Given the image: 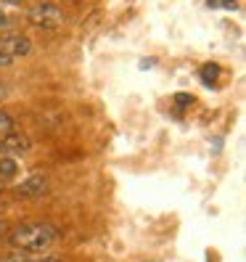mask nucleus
<instances>
[{"instance_id": "obj_1", "label": "nucleus", "mask_w": 246, "mask_h": 262, "mask_svg": "<svg viewBox=\"0 0 246 262\" xmlns=\"http://www.w3.org/2000/svg\"><path fill=\"white\" fill-rule=\"evenodd\" d=\"M58 238V230L48 223H27L16 225L11 230V246H16L19 252H42Z\"/></svg>"}, {"instance_id": "obj_2", "label": "nucleus", "mask_w": 246, "mask_h": 262, "mask_svg": "<svg viewBox=\"0 0 246 262\" xmlns=\"http://www.w3.org/2000/svg\"><path fill=\"white\" fill-rule=\"evenodd\" d=\"M29 24H35L37 29H58L61 21H64V11L53 3H37L29 8L27 13Z\"/></svg>"}, {"instance_id": "obj_3", "label": "nucleus", "mask_w": 246, "mask_h": 262, "mask_svg": "<svg viewBox=\"0 0 246 262\" xmlns=\"http://www.w3.org/2000/svg\"><path fill=\"white\" fill-rule=\"evenodd\" d=\"M0 51L8 53L11 58H16V56H27L29 51H32V42H29L24 35H6L3 40H0Z\"/></svg>"}, {"instance_id": "obj_4", "label": "nucleus", "mask_w": 246, "mask_h": 262, "mask_svg": "<svg viewBox=\"0 0 246 262\" xmlns=\"http://www.w3.org/2000/svg\"><path fill=\"white\" fill-rule=\"evenodd\" d=\"M45 188H48V180H45L42 175H29L24 183H19L16 193L24 196V199H35V196H42Z\"/></svg>"}, {"instance_id": "obj_5", "label": "nucleus", "mask_w": 246, "mask_h": 262, "mask_svg": "<svg viewBox=\"0 0 246 262\" xmlns=\"http://www.w3.org/2000/svg\"><path fill=\"white\" fill-rule=\"evenodd\" d=\"M0 146H3V151H6V154H21V151H27V148H29V141H27L24 135L11 133V135H6V138H3V143H0Z\"/></svg>"}, {"instance_id": "obj_6", "label": "nucleus", "mask_w": 246, "mask_h": 262, "mask_svg": "<svg viewBox=\"0 0 246 262\" xmlns=\"http://www.w3.org/2000/svg\"><path fill=\"white\" fill-rule=\"evenodd\" d=\"M16 175V162L11 157H0V178H13Z\"/></svg>"}, {"instance_id": "obj_7", "label": "nucleus", "mask_w": 246, "mask_h": 262, "mask_svg": "<svg viewBox=\"0 0 246 262\" xmlns=\"http://www.w3.org/2000/svg\"><path fill=\"white\" fill-rule=\"evenodd\" d=\"M11 133H13V117L8 112H0V141Z\"/></svg>"}, {"instance_id": "obj_8", "label": "nucleus", "mask_w": 246, "mask_h": 262, "mask_svg": "<svg viewBox=\"0 0 246 262\" xmlns=\"http://www.w3.org/2000/svg\"><path fill=\"white\" fill-rule=\"evenodd\" d=\"M3 24H8V16H6V3L0 0V27H3Z\"/></svg>"}, {"instance_id": "obj_9", "label": "nucleus", "mask_w": 246, "mask_h": 262, "mask_svg": "<svg viewBox=\"0 0 246 262\" xmlns=\"http://www.w3.org/2000/svg\"><path fill=\"white\" fill-rule=\"evenodd\" d=\"M3 262H29V259H27L24 254H11V257H6Z\"/></svg>"}, {"instance_id": "obj_10", "label": "nucleus", "mask_w": 246, "mask_h": 262, "mask_svg": "<svg viewBox=\"0 0 246 262\" xmlns=\"http://www.w3.org/2000/svg\"><path fill=\"white\" fill-rule=\"evenodd\" d=\"M11 61H13V58H11L8 53H3V51H0V67H11Z\"/></svg>"}, {"instance_id": "obj_11", "label": "nucleus", "mask_w": 246, "mask_h": 262, "mask_svg": "<svg viewBox=\"0 0 246 262\" xmlns=\"http://www.w3.org/2000/svg\"><path fill=\"white\" fill-rule=\"evenodd\" d=\"M204 74H217V67H207ZM209 80H212V77H207V82H209Z\"/></svg>"}, {"instance_id": "obj_12", "label": "nucleus", "mask_w": 246, "mask_h": 262, "mask_svg": "<svg viewBox=\"0 0 246 262\" xmlns=\"http://www.w3.org/2000/svg\"><path fill=\"white\" fill-rule=\"evenodd\" d=\"M3 3H11V6H21V0H3Z\"/></svg>"}, {"instance_id": "obj_13", "label": "nucleus", "mask_w": 246, "mask_h": 262, "mask_svg": "<svg viewBox=\"0 0 246 262\" xmlns=\"http://www.w3.org/2000/svg\"><path fill=\"white\" fill-rule=\"evenodd\" d=\"M6 233V225H3V220H0V236H3Z\"/></svg>"}, {"instance_id": "obj_14", "label": "nucleus", "mask_w": 246, "mask_h": 262, "mask_svg": "<svg viewBox=\"0 0 246 262\" xmlns=\"http://www.w3.org/2000/svg\"><path fill=\"white\" fill-rule=\"evenodd\" d=\"M3 96H6V88H3V85H0V101H3Z\"/></svg>"}, {"instance_id": "obj_15", "label": "nucleus", "mask_w": 246, "mask_h": 262, "mask_svg": "<svg viewBox=\"0 0 246 262\" xmlns=\"http://www.w3.org/2000/svg\"><path fill=\"white\" fill-rule=\"evenodd\" d=\"M40 262H61V259H51V257H48V259H40Z\"/></svg>"}, {"instance_id": "obj_16", "label": "nucleus", "mask_w": 246, "mask_h": 262, "mask_svg": "<svg viewBox=\"0 0 246 262\" xmlns=\"http://www.w3.org/2000/svg\"><path fill=\"white\" fill-rule=\"evenodd\" d=\"M0 193H3V186H0Z\"/></svg>"}, {"instance_id": "obj_17", "label": "nucleus", "mask_w": 246, "mask_h": 262, "mask_svg": "<svg viewBox=\"0 0 246 262\" xmlns=\"http://www.w3.org/2000/svg\"><path fill=\"white\" fill-rule=\"evenodd\" d=\"M42 3H48V0H42Z\"/></svg>"}]
</instances>
